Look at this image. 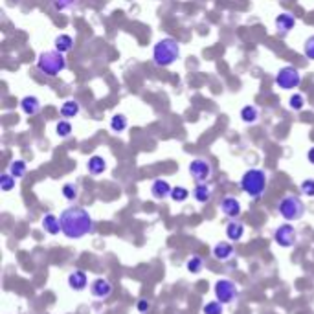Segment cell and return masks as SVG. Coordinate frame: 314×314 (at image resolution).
I'll use <instances>...</instances> for the list:
<instances>
[{
  "label": "cell",
  "mask_w": 314,
  "mask_h": 314,
  "mask_svg": "<svg viewBox=\"0 0 314 314\" xmlns=\"http://www.w3.org/2000/svg\"><path fill=\"white\" fill-rule=\"evenodd\" d=\"M266 184H268V176L259 167H252V169L244 171V174L241 176V189L250 199H259L265 193Z\"/></svg>",
  "instance_id": "cell-2"
},
{
  "label": "cell",
  "mask_w": 314,
  "mask_h": 314,
  "mask_svg": "<svg viewBox=\"0 0 314 314\" xmlns=\"http://www.w3.org/2000/svg\"><path fill=\"white\" fill-rule=\"evenodd\" d=\"M171 191H173V188H171V184L166 179H156L151 184V195L156 201H164V199L171 197Z\"/></svg>",
  "instance_id": "cell-12"
},
{
  "label": "cell",
  "mask_w": 314,
  "mask_h": 314,
  "mask_svg": "<svg viewBox=\"0 0 314 314\" xmlns=\"http://www.w3.org/2000/svg\"><path fill=\"white\" fill-rule=\"evenodd\" d=\"M298 241V233L290 223L279 224L274 230V243L281 248H292Z\"/></svg>",
  "instance_id": "cell-8"
},
{
  "label": "cell",
  "mask_w": 314,
  "mask_h": 314,
  "mask_svg": "<svg viewBox=\"0 0 314 314\" xmlns=\"http://www.w3.org/2000/svg\"><path fill=\"white\" fill-rule=\"evenodd\" d=\"M55 134L59 136V138H68V136L72 134V123H70L68 120H59L55 125Z\"/></svg>",
  "instance_id": "cell-28"
},
{
  "label": "cell",
  "mask_w": 314,
  "mask_h": 314,
  "mask_svg": "<svg viewBox=\"0 0 314 314\" xmlns=\"http://www.w3.org/2000/svg\"><path fill=\"white\" fill-rule=\"evenodd\" d=\"M88 285V278L87 274H85L83 270H79V268H75V270H72L68 274V287L72 288V290H75V292H81V290H85Z\"/></svg>",
  "instance_id": "cell-13"
},
{
  "label": "cell",
  "mask_w": 314,
  "mask_h": 314,
  "mask_svg": "<svg viewBox=\"0 0 314 314\" xmlns=\"http://www.w3.org/2000/svg\"><path fill=\"white\" fill-rule=\"evenodd\" d=\"M180 57V44L171 37L160 39L153 46V61L156 66H171Z\"/></svg>",
  "instance_id": "cell-3"
},
{
  "label": "cell",
  "mask_w": 314,
  "mask_h": 314,
  "mask_svg": "<svg viewBox=\"0 0 314 314\" xmlns=\"http://www.w3.org/2000/svg\"><path fill=\"white\" fill-rule=\"evenodd\" d=\"M87 169H88V173L94 174V176H97V174H103L105 171H107V162H105V158L100 156V154H94V156L88 158Z\"/></svg>",
  "instance_id": "cell-20"
},
{
  "label": "cell",
  "mask_w": 314,
  "mask_h": 314,
  "mask_svg": "<svg viewBox=\"0 0 314 314\" xmlns=\"http://www.w3.org/2000/svg\"><path fill=\"white\" fill-rule=\"evenodd\" d=\"M278 211L287 223H294V221H300L305 215V204H303V201H301L300 197L287 195L279 201Z\"/></svg>",
  "instance_id": "cell-5"
},
{
  "label": "cell",
  "mask_w": 314,
  "mask_h": 314,
  "mask_svg": "<svg viewBox=\"0 0 314 314\" xmlns=\"http://www.w3.org/2000/svg\"><path fill=\"white\" fill-rule=\"evenodd\" d=\"M127 125H129V122H127L125 114L118 112L110 118V129H112L114 132H123L127 129Z\"/></svg>",
  "instance_id": "cell-25"
},
{
  "label": "cell",
  "mask_w": 314,
  "mask_h": 314,
  "mask_svg": "<svg viewBox=\"0 0 314 314\" xmlns=\"http://www.w3.org/2000/svg\"><path fill=\"white\" fill-rule=\"evenodd\" d=\"M189 174L195 179V182H208L213 174V167L206 158H195L189 164Z\"/></svg>",
  "instance_id": "cell-9"
},
{
  "label": "cell",
  "mask_w": 314,
  "mask_h": 314,
  "mask_svg": "<svg viewBox=\"0 0 314 314\" xmlns=\"http://www.w3.org/2000/svg\"><path fill=\"white\" fill-rule=\"evenodd\" d=\"M41 226L44 228V231L48 233V235H59V233H63L61 230V221H59V217L53 213H46L43 217V221H41Z\"/></svg>",
  "instance_id": "cell-14"
},
{
  "label": "cell",
  "mask_w": 314,
  "mask_h": 314,
  "mask_svg": "<svg viewBox=\"0 0 314 314\" xmlns=\"http://www.w3.org/2000/svg\"><path fill=\"white\" fill-rule=\"evenodd\" d=\"M202 314H224V303H221L219 300L208 301V303L202 307Z\"/></svg>",
  "instance_id": "cell-29"
},
{
  "label": "cell",
  "mask_w": 314,
  "mask_h": 314,
  "mask_svg": "<svg viewBox=\"0 0 314 314\" xmlns=\"http://www.w3.org/2000/svg\"><path fill=\"white\" fill-rule=\"evenodd\" d=\"M259 118V110L258 107H253V105H246L241 109V120L244 123H256Z\"/></svg>",
  "instance_id": "cell-23"
},
{
  "label": "cell",
  "mask_w": 314,
  "mask_h": 314,
  "mask_svg": "<svg viewBox=\"0 0 314 314\" xmlns=\"http://www.w3.org/2000/svg\"><path fill=\"white\" fill-rule=\"evenodd\" d=\"M52 4L57 11H66V9H70L72 6L77 4V0H52Z\"/></svg>",
  "instance_id": "cell-33"
},
{
  "label": "cell",
  "mask_w": 314,
  "mask_h": 314,
  "mask_svg": "<svg viewBox=\"0 0 314 314\" xmlns=\"http://www.w3.org/2000/svg\"><path fill=\"white\" fill-rule=\"evenodd\" d=\"M307 158H309V162L314 166V147L309 149V153H307Z\"/></svg>",
  "instance_id": "cell-37"
},
{
  "label": "cell",
  "mask_w": 314,
  "mask_h": 314,
  "mask_svg": "<svg viewBox=\"0 0 314 314\" xmlns=\"http://www.w3.org/2000/svg\"><path fill=\"white\" fill-rule=\"evenodd\" d=\"M79 110H81V107H79V103L75 100H66L65 103L61 105V116L65 120H68V118H75L79 114Z\"/></svg>",
  "instance_id": "cell-21"
},
{
  "label": "cell",
  "mask_w": 314,
  "mask_h": 314,
  "mask_svg": "<svg viewBox=\"0 0 314 314\" xmlns=\"http://www.w3.org/2000/svg\"><path fill=\"white\" fill-rule=\"evenodd\" d=\"M300 189L305 197H314V179L303 180V182H301V186H300Z\"/></svg>",
  "instance_id": "cell-34"
},
{
  "label": "cell",
  "mask_w": 314,
  "mask_h": 314,
  "mask_svg": "<svg viewBox=\"0 0 314 314\" xmlns=\"http://www.w3.org/2000/svg\"><path fill=\"white\" fill-rule=\"evenodd\" d=\"M276 85L283 90H292L301 85V74L300 70L294 66H283L279 68V72L276 74Z\"/></svg>",
  "instance_id": "cell-6"
},
{
  "label": "cell",
  "mask_w": 314,
  "mask_h": 314,
  "mask_svg": "<svg viewBox=\"0 0 314 314\" xmlns=\"http://www.w3.org/2000/svg\"><path fill=\"white\" fill-rule=\"evenodd\" d=\"M288 107L292 110H301L303 107H305V96L303 94H292L290 96V100H288Z\"/></svg>",
  "instance_id": "cell-32"
},
{
  "label": "cell",
  "mask_w": 314,
  "mask_h": 314,
  "mask_svg": "<svg viewBox=\"0 0 314 314\" xmlns=\"http://www.w3.org/2000/svg\"><path fill=\"white\" fill-rule=\"evenodd\" d=\"M294 26H296V18L290 13H287V11H283V13H279L276 17V28H278V31L281 35H287Z\"/></svg>",
  "instance_id": "cell-17"
},
{
  "label": "cell",
  "mask_w": 314,
  "mask_h": 314,
  "mask_svg": "<svg viewBox=\"0 0 314 314\" xmlns=\"http://www.w3.org/2000/svg\"><path fill=\"white\" fill-rule=\"evenodd\" d=\"M37 68L44 75H57L66 68L65 53L57 52V50H48V52L39 53L37 57Z\"/></svg>",
  "instance_id": "cell-4"
},
{
  "label": "cell",
  "mask_w": 314,
  "mask_h": 314,
  "mask_svg": "<svg viewBox=\"0 0 314 314\" xmlns=\"http://www.w3.org/2000/svg\"><path fill=\"white\" fill-rule=\"evenodd\" d=\"M61 191H63V197H65L66 201H75L79 195V188L74 182H66L65 186H63Z\"/></svg>",
  "instance_id": "cell-30"
},
{
  "label": "cell",
  "mask_w": 314,
  "mask_h": 314,
  "mask_svg": "<svg viewBox=\"0 0 314 314\" xmlns=\"http://www.w3.org/2000/svg\"><path fill=\"white\" fill-rule=\"evenodd\" d=\"M221 211H223L228 219H237L241 215V211H243V206H241L239 199L228 195L221 201Z\"/></svg>",
  "instance_id": "cell-11"
},
{
  "label": "cell",
  "mask_w": 314,
  "mask_h": 314,
  "mask_svg": "<svg viewBox=\"0 0 314 314\" xmlns=\"http://www.w3.org/2000/svg\"><path fill=\"white\" fill-rule=\"evenodd\" d=\"M151 307H153V303L149 300H145V298H142V300H138V303H136V309H138V312L145 314L151 310Z\"/></svg>",
  "instance_id": "cell-36"
},
{
  "label": "cell",
  "mask_w": 314,
  "mask_h": 314,
  "mask_svg": "<svg viewBox=\"0 0 314 314\" xmlns=\"http://www.w3.org/2000/svg\"><path fill=\"white\" fill-rule=\"evenodd\" d=\"M171 199H173L174 202H184L189 199V189L184 188V186H176V188H173V191H171Z\"/></svg>",
  "instance_id": "cell-31"
},
{
  "label": "cell",
  "mask_w": 314,
  "mask_h": 314,
  "mask_svg": "<svg viewBox=\"0 0 314 314\" xmlns=\"http://www.w3.org/2000/svg\"><path fill=\"white\" fill-rule=\"evenodd\" d=\"M88 288H90L92 296L100 298V300H107V298H109L110 294H112V290H114L112 283H110L107 278H96L90 285H88Z\"/></svg>",
  "instance_id": "cell-10"
},
{
  "label": "cell",
  "mask_w": 314,
  "mask_h": 314,
  "mask_svg": "<svg viewBox=\"0 0 314 314\" xmlns=\"http://www.w3.org/2000/svg\"><path fill=\"white\" fill-rule=\"evenodd\" d=\"M303 53L314 61V35H310L309 39L305 41V44H303Z\"/></svg>",
  "instance_id": "cell-35"
},
{
  "label": "cell",
  "mask_w": 314,
  "mask_h": 314,
  "mask_svg": "<svg viewBox=\"0 0 314 314\" xmlns=\"http://www.w3.org/2000/svg\"><path fill=\"white\" fill-rule=\"evenodd\" d=\"M231 256H233V244L231 241H221L213 246V258L217 261H230Z\"/></svg>",
  "instance_id": "cell-15"
},
{
  "label": "cell",
  "mask_w": 314,
  "mask_h": 314,
  "mask_svg": "<svg viewBox=\"0 0 314 314\" xmlns=\"http://www.w3.org/2000/svg\"><path fill=\"white\" fill-rule=\"evenodd\" d=\"M213 292H215V300H219L221 303H231V301L235 300L239 290H237V285L228 278H223V279H217L215 281V287H213Z\"/></svg>",
  "instance_id": "cell-7"
},
{
  "label": "cell",
  "mask_w": 314,
  "mask_h": 314,
  "mask_svg": "<svg viewBox=\"0 0 314 314\" xmlns=\"http://www.w3.org/2000/svg\"><path fill=\"white\" fill-rule=\"evenodd\" d=\"M15 182H17V179H15L9 171L0 174V189H2V191H11V189L15 188Z\"/></svg>",
  "instance_id": "cell-27"
},
{
  "label": "cell",
  "mask_w": 314,
  "mask_h": 314,
  "mask_svg": "<svg viewBox=\"0 0 314 314\" xmlns=\"http://www.w3.org/2000/svg\"><path fill=\"white\" fill-rule=\"evenodd\" d=\"M9 173L13 174L15 179H24L26 176V171H28V166H26V162L24 160H13L11 164H9Z\"/></svg>",
  "instance_id": "cell-24"
},
{
  "label": "cell",
  "mask_w": 314,
  "mask_h": 314,
  "mask_svg": "<svg viewBox=\"0 0 314 314\" xmlns=\"http://www.w3.org/2000/svg\"><path fill=\"white\" fill-rule=\"evenodd\" d=\"M226 237L231 243H239L244 237V224L237 219H231L230 223L226 224Z\"/></svg>",
  "instance_id": "cell-16"
},
{
  "label": "cell",
  "mask_w": 314,
  "mask_h": 314,
  "mask_svg": "<svg viewBox=\"0 0 314 314\" xmlns=\"http://www.w3.org/2000/svg\"><path fill=\"white\" fill-rule=\"evenodd\" d=\"M202 266H204V259H202L201 256H191V258L186 261V270H188L189 274H201Z\"/></svg>",
  "instance_id": "cell-26"
},
{
  "label": "cell",
  "mask_w": 314,
  "mask_h": 314,
  "mask_svg": "<svg viewBox=\"0 0 314 314\" xmlns=\"http://www.w3.org/2000/svg\"><path fill=\"white\" fill-rule=\"evenodd\" d=\"M59 221H61L63 235L66 239H83L94 231V219L88 213V209L81 206H70L63 209Z\"/></svg>",
  "instance_id": "cell-1"
},
{
  "label": "cell",
  "mask_w": 314,
  "mask_h": 314,
  "mask_svg": "<svg viewBox=\"0 0 314 314\" xmlns=\"http://www.w3.org/2000/svg\"><path fill=\"white\" fill-rule=\"evenodd\" d=\"M53 44H55V50H57V52H61V53H68L70 50L74 48V39H72L70 35L61 33V35H57V37H55V41H53Z\"/></svg>",
  "instance_id": "cell-22"
},
{
  "label": "cell",
  "mask_w": 314,
  "mask_h": 314,
  "mask_svg": "<svg viewBox=\"0 0 314 314\" xmlns=\"http://www.w3.org/2000/svg\"><path fill=\"white\" fill-rule=\"evenodd\" d=\"M211 195H213V189L209 188L206 182H199L193 188V199H195L199 204H206V202L211 201Z\"/></svg>",
  "instance_id": "cell-18"
},
{
  "label": "cell",
  "mask_w": 314,
  "mask_h": 314,
  "mask_svg": "<svg viewBox=\"0 0 314 314\" xmlns=\"http://www.w3.org/2000/svg\"><path fill=\"white\" fill-rule=\"evenodd\" d=\"M21 109L26 116H35L41 110V100L37 96H24L21 100Z\"/></svg>",
  "instance_id": "cell-19"
}]
</instances>
